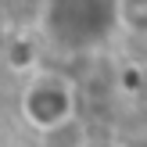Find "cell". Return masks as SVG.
Segmentation results:
<instances>
[{"label":"cell","instance_id":"1","mask_svg":"<svg viewBox=\"0 0 147 147\" xmlns=\"http://www.w3.org/2000/svg\"><path fill=\"white\" fill-rule=\"evenodd\" d=\"M25 115L43 133L61 126V122H68L72 119V90H68V83H61L57 76L36 79L29 86V93H25Z\"/></svg>","mask_w":147,"mask_h":147},{"label":"cell","instance_id":"2","mask_svg":"<svg viewBox=\"0 0 147 147\" xmlns=\"http://www.w3.org/2000/svg\"><path fill=\"white\" fill-rule=\"evenodd\" d=\"M115 14L133 32H147V0H115Z\"/></svg>","mask_w":147,"mask_h":147}]
</instances>
